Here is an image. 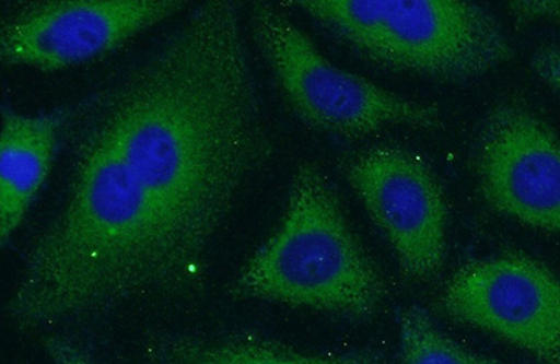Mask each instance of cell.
Wrapping results in <instances>:
<instances>
[{
  "mask_svg": "<svg viewBox=\"0 0 560 364\" xmlns=\"http://www.w3.org/2000/svg\"><path fill=\"white\" fill-rule=\"evenodd\" d=\"M508 9L518 22L560 20V0H517L509 2Z\"/></svg>",
  "mask_w": 560,
  "mask_h": 364,
  "instance_id": "5bb4252c",
  "label": "cell"
},
{
  "mask_svg": "<svg viewBox=\"0 0 560 364\" xmlns=\"http://www.w3.org/2000/svg\"><path fill=\"white\" fill-rule=\"evenodd\" d=\"M183 0H42L2 19L0 57L45 73L94 61L182 12Z\"/></svg>",
  "mask_w": 560,
  "mask_h": 364,
  "instance_id": "5b68a950",
  "label": "cell"
},
{
  "mask_svg": "<svg viewBox=\"0 0 560 364\" xmlns=\"http://www.w3.org/2000/svg\"><path fill=\"white\" fill-rule=\"evenodd\" d=\"M144 356L152 364H385L378 353L306 355L257 333L207 341L183 336L150 338Z\"/></svg>",
  "mask_w": 560,
  "mask_h": 364,
  "instance_id": "30bf717a",
  "label": "cell"
},
{
  "mask_svg": "<svg viewBox=\"0 0 560 364\" xmlns=\"http://www.w3.org/2000/svg\"><path fill=\"white\" fill-rule=\"evenodd\" d=\"M350 187L392 244L405 277L430 282L446 258L447 203L432 167L401 146H374L343 166Z\"/></svg>",
  "mask_w": 560,
  "mask_h": 364,
  "instance_id": "8992f818",
  "label": "cell"
},
{
  "mask_svg": "<svg viewBox=\"0 0 560 364\" xmlns=\"http://www.w3.org/2000/svg\"><path fill=\"white\" fill-rule=\"evenodd\" d=\"M67 109L24 116L2 108L0 240L7 247L51 172Z\"/></svg>",
  "mask_w": 560,
  "mask_h": 364,
  "instance_id": "9c48e42d",
  "label": "cell"
},
{
  "mask_svg": "<svg viewBox=\"0 0 560 364\" xmlns=\"http://www.w3.org/2000/svg\"><path fill=\"white\" fill-rule=\"evenodd\" d=\"M44 348L52 364H97L79 343L67 337H48Z\"/></svg>",
  "mask_w": 560,
  "mask_h": 364,
  "instance_id": "7c38bea8",
  "label": "cell"
},
{
  "mask_svg": "<svg viewBox=\"0 0 560 364\" xmlns=\"http://www.w3.org/2000/svg\"><path fill=\"white\" fill-rule=\"evenodd\" d=\"M233 291L359 320L374 316L387 294L327 177L313 163L293 173L282 224L245 263Z\"/></svg>",
  "mask_w": 560,
  "mask_h": 364,
  "instance_id": "7a4b0ae2",
  "label": "cell"
},
{
  "mask_svg": "<svg viewBox=\"0 0 560 364\" xmlns=\"http://www.w3.org/2000/svg\"><path fill=\"white\" fill-rule=\"evenodd\" d=\"M529 63L535 74L560 94V47L545 45L535 51Z\"/></svg>",
  "mask_w": 560,
  "mask_h": 364,
  "instance_id": "4fadbf2b",
  "label": "cell"
},
{
  "mask_svg": "<svg viewBox=\"0 0 560 364\" xmlns=\"http://www.w3.org/2000/svg\"><path fill=\"white\" fill-rule=\"evenodd\" d=\"M475 177L494 212L560 233V141L527 102L500 99L479 129Z\"/></svg>",
  "mask_w": 560,
  "mask_h": 364,
  "instance_id": "52a82bcc",
  "label": "cell"
},
{
  "mask_svg": "<svg viewBox=\"0 0 560 364\" xmlns=\"http://www.w3.org/2000/svg\"><path fill=\"white\" fill-rule=\"evenodd\" d=\"M242 3L198 4L74 117L61 212L24 258L7 312L22 328L191 297L271 154Z\"/></svg>",
  "mask_w": 560,
  "mask_h": 364,
  "instance_id": "6da1fadb",
  "label": "cell"
},
{
  "mask_svg": "<svg viewBox=\"0 0 560 364\" xmlns=\"http://www.w3.org/2000/svg\"><path fill=\"white\" fill-rule=\"evenodd\" d=\"M252 32L290 107L318 131L359 138L385 127L443 128L436 106L412 102L335 67L306 34L272 4L249 12Z\"/></svg>",
  "mask_w": 560,
  "mask_h": 364,
  "instance_id": "277c9868",
  "label": "cell"
},
{
  "mask_svg": "<svg viewBox=\"0 0 560 364\" xmlns=\"http://www.w3.org/2000/svg\"><path fill=\"white\" fill-rule=\"evenodd\" d=\"M401 329V364H497L475 355L443 336L427 313L407 308L399 317Z\"/></svg>",
  "mask_w": 560,
  "mask_h": 364,
  "instance_id": "8fae6325",
  "label": "cell"
},
{
  "mask_svg": "<svg viewBox=\"0 0 560 364\" xmlns=\"http://www.w3.org/2000/svg\"><path fill=\"white\" fill-rule=\"evenodd\" d=\"M293 4L373 62L434 81H471L514 57L497 17L477 3L298 0Z\"/></svg>",
  "mask_w": 560,
  "mask_h": 364,
  "instance_id": "3957f363",
  "label": "cell"
},
{
  "mask_svg": "<svg viewBox=\"0 0 560 364\" xmlns=\"http://www.w3.org/2000/svg\"><path fill=\"white\" fill-rule=\"evenodd\" d=\"M453 320L497 333L539 364H560V277L524 254L465 263L444 286Z\"/></svg>",
  "mask_w": 560,
  "mask_h": 364,
  "instance_id": "ba28073f",
  "label": "cell"
}]
</instances>
